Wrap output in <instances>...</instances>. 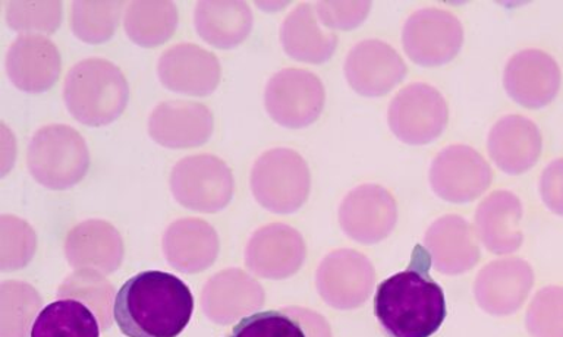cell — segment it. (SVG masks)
Here are the masks:
<instances>
[{
	"instance_id": "cell-22",
	"label": "cell",
	"mask_w": 563,
	"mask_h": 337,
	"mask_svg": "<svg viewBox=\"0 0 563 337\" xmlns=\"http://www.w3.org/2000/svg\"><path fill=\"white\" fill-rule=\"evenodd\" d=\"M490 159L505 173L521 175L534 168L543 139L539 126L527 117L509 115L497 121L488 133Z\"/></svg>"
},
{
	"instance_id": "cell-35",
	"label": "cell",
	"mask_w": 563,
	"mask_h": 337,
	"mask_svg": "<svg viewBox=\"0 0 563 337\" xmlns=\"http://www.w3.org/2000/svg\"><path fill=\"white\" fill-rule=\"evenodd\" d=\"M526 326L531 337H563V288L545 287L536 293Z\"/></svg>"
},
{
	"instance_id": "cell-2",
	"label": "cell",
	"mask_w": 563,
	"mask_h": 337,
	"mask_svg": "<svg viewBox=\"0 0 563 337\" xmlns=\"http://www.w3.org/2000/svg\"><path fill=\"white\" fill-rule=\"evenodd\" d=\"M192 311V293L183 280L165 271H143L119 289L114 322L128 337H178Z\"/></svg>"
},
{
	"instance_id": "cell-6",
	"label": "cell",
	"mask_w": 563,
	"mask_h": 337,
	"mask_svg": "<svg viewBox=\"0 0 563 337\" xmlns=\"http://www.w3.org/2000/svg\"><path fill=\"white\" fill-rule=\"evenodd\" d=\"M170 190L184 207L198 213H218L231 203L235 182L219 157L189 156L172 169Z\"/></svg>"
},
{
	"instance_id": "cell-8",
	"label": "cell",
	"mask_w": 563,
	"mask_h": 337,
	"mask_svg": "<svg viewBox=\"0 0 563 337\" xmlns=\"http://www.w3.org/2000/svg\"><path fill=\"white\" fill-rule=\"evenodd\" d=\"M325 102L323 82L312 72L288 68L275 74L264 91L268 116L285 128H306L319 120Z\"/></svg>"
},
{
	"instance_id": "cell-27",
	"label": "cell",
	"mask_w": 563,
	"mask_h": 337,
	"mask_svg": "<svg viewBox=\"0 0 563 337\" xmlns=\"http://www.w3.org/2000/svg\"><path fill=\"white\" fill-rule=\"evenodd\" d=\"M280 42L290 58L314 65L328 63L338 46V37L321 29L316 8L311 3H302L286 16L280 30Z\"/></svg>"
},
{
	"instance_id": "cell-5",
	"label": "cell",
	"mask_w": 563,
	"mask_h": 337,
	"mask_svg": "<svg viewBox=\"0 0 563 337\" xmlns=\"http://www.w3.org/2000/svg\"><path fill=\"white\" fill-rule=\"evenodd\" d=\"M311 190L307 161L290 148L263 153L251 170V191L268 212L289 214L306 204Z\"/></svg>"
},
{
	"instance_id": "cell-13",
	"label": "cell",
	"mask_w": 563,
	"mask_h": 337,
	"mask_svg": "<svg viewBox=\"0 0 563 337\" xmlns=\"http://www.w3.org/2000/svg\"><path fill=\"white\" fill-rule=\"evenodd\" d=\"M307 257L302 235L284 223L254 232L245 249V265L264 279L280 280L297 273Z\"/></svg>"
},
{
	"instance_id": "cell-7",
	"label": "cell",
	"mask_w": 563,
	"mask_h": 337,
	"mask_svg": "<svg viewBox=\"0 0 563 337\" xmlns=\"http://www.w3.org/2000/svg\"><path fill=\"white\" fill-rule=\"evenodd\" d=\"M387 120L396 138L411 146H426L446 128V100L434 87L416 82L400 90L391 100Z\"/></svg>"
},
{
	"instance_id": "cell-29",
	"label": "cell",
	"mask_w": 563,
	"mask_h": 337,
	"mask_svg": "<svg viewBox=\"0 0 563 337\" xmlns=\"http://www.w3.org/2000/svg\"><path fill=\"white\" fill-rule=\"evenodd\" d=\"M96 314L77 300H59L37 315L30 337H100Z\"/></svg>"
},
{
	"instance_id": "cell-38",
	"label": "cell",
	"mask_w": 563,
	"mask_h": 337,
	"mask_svg": "<svg viewBox=\"0 0 563 337\" xmlns=\"http://www.w3.org/2000/svg\"><path fill=\"white\" fill-rule=\"evenodd\" d=\"M540 195L550 212L563 216V159L553 160L543 170Z\"/></svg>"
},
{
	"instance_id": "cell-10",
	"label": "cell",
	"mask_w": 563,
	"mask_h": 337,
	"mask_svg": "<svg viewBox=\"0 0 563 337\" xmlns=\"http://www.w3.org/2000/svg\"><path fill=\"white\" fill-rule=\"evenodd\" d=\"M374 267L355 249H336L320 262L316 287L321 300L336 310H355L372 295Z\"/></svg>"
},
{
	"instance_id": "cell-17",
	"label": "cell",
	"mask_w": 563,
	"mask_h": 337,
	"mask_svg": "<svg viewBox=\"0 0 563 337\" xmlns=\"http://www.w3.org/2000/svg\"><path fill=\"white\" fill-rule=\"evenodd\" d=\"M262 284L240 269L219 271L207 280L201 293L202 311L216 324L235 323L255 314L264 304Z\"/></svg>"
},
{
	"instance_id": "cell-1",
	"label": "cell",
	"mask_w": 563,
	"mask_h": 337,
	"mask_svg": "<svg viewBox=\"0 0 563 337\" xmlns=\"http://www.w3.org/2000/svg\"><path fill=\"white\" fill-rule=\"evenodd\" d=\"M430 267L429 251L418 245L408 269L378 284L374 313L390 337H430L442 326L446 301Z\"/></svg>"
},
{
	"instance_id": "cell-31",
	"label": "cell",
	"mask_w": 563,
	"mask_h": 337,
	"mask_svg": "<svg viewBox=\"0 0 563 337\" xmlns=\"http://www.w3.org/2000/svg\"><path fill=\"white\" fill-rule=\"evenodd\" d=\"M57 296L86 304L99 319L101 330H109L114 318V288L95 270H77L60 284Z\"/></svg>"
},
{
	"instance_id": "cell-12",
	"label": "cell",
	"mask_w": 563,
	"mask_h": 337,
	"mask_svg": "<svg viewBox=\"0 0 563 337\" xmlns=\"http://www.w3.org/2000/svg\"><path fill=\"white\" fill-rule=\"evenodd\" d=\"M398 222L394 195L380 186L356 187L339 207V223L356 243L373 245L386 239Z\"/></svg>"
},
{
	"instance_id": "cell-15",
	"label": "cell",
	"mask_w": 563,
	"mask_h": 337,
	"mask_svg": "<svg viewBox=\"0 0 563 337\" xmlns=\"http://www.w3.org/2000/svg\"><path fill=\"white\" fill-rule=\"evenodd\" d=\"M561 68L543 50L518 52L506 64L504 86L509 98L527 109H541L552 103L561 89Z\"/></svg>"
},
{
	"instance_id": "cell-11",
	"label": "cell",
	"mask_w": 563,
	"mask_h": 337,
	"mask_svg": "<svg viewBox=\"0 0 563 337\" xmlns=\"http://www.w3.org/2000/svg\"><path fill=\"white\" fill-rule=\"evenodd\" d=\"M490 166L468 146H449L435 156L430 168V186L435 194L453 204L477 200L490 187Z\"/></svg>"
},
{
	"instance_id": "cell-36",
	"label": "cell",
	"mask_w": 563,
	"mask_h": 337,
	"mask_svg": "<svg viewBox=\"0 0 563 337\" xmlns=\"http://www.w3.org/2000/svg\"><path fill=\"white\" fill-rule=\"evenodd\" d=\"M227 337H307L301 324L285 311H264L242 318Z\"/></svg>"
},
{
	"instance_id": "cell-18",
	"label": "cell",
	"mask_w": 563,
	"mask_h": 337,
	"mask_svg": "<svg viewBox=\"0 0 563 337\" xmlns=\"http://www.w3.org/2000/svg\"><path fill=\"white\" fill-rule=\"evenodd\" d=\"M157 74L167 90L205 98L218 89L220 64L211 52L183 43L161 56Z\"/></svg>"
},
{
	"instance_id": "cell-16",
	"label": "cell",
	"mask_w": 563,
	"mask_h": 337,
	"mask_svg": "<svg viewBox=\"0 0 563 337\" xmlns=\"http://www.w3.org/2000/svg\"><path fill=\"white\" fill-rule=\"evenodd\" d=\"M407 76V65L398 52L382 41L360 42L345 60V77L351 89L364 98H380Z\"/></svg>"
},
{
	"instance_id": "cell-34",
	"label": "cell",
	"mask_w": 563,
	"mask_h": 337,
	"mask_svg": "<svg viewBox=\"0 0 563 337\" xmlns=\"http://www.w3.org/2000/svg\"><path fill=\"white\" fill-rule=\"evenodd\" d=\"M62 2H8L7 23L24 34L55 33L62 23Z\"/></svg>"
},
{
	"instance_id": "cell-3",
	"label": "cell",
	"mask_w": 563,
	"mask_h": 337,
	"mask_svg": "<svg viewBox=\"0 0 563 337\" xmlns=\"http://www.w3.org/2000/svg\"><path fill=\"white\" fill-rule=\"evenodd\" d=\"M130 87L117 65L90 58L74 65L65 78L64 100L74 120L87 126L112 124L126 109Z\"/></svg>"
},
{
	"instance_id": "cell-23",
	"label": "cell",
	"mask_w": 563,
	"mask_h": 337,
	"mask_svg": "<svg viewBox=\"0 0 563 337\" xmlns=\"http://www.w3.org/2000/svg\"><path fill=\"white\" fill-rule=\"evenodd\" d=\"M123 252L121 234L104 221L79 223L65 239L66 260L77 270L113 273L122 265Z\"/></svg>"
},
{
	"instance_id": "cell-30",
	"label": "cell",
	"mask_w": 563,
	"mask_h": 337,
	"mask_svg": "<svg viewBox=\"0 0 563 337\" xmlns=\"http://www.w3.org/2000/svg\"><path fill=\"white\" fill-rule=\"evenodd\" d=\"M42 306V296L31 284L18 280L0 284V337L31 336Z\"/></svg>"
},
{
	"instance_id": "cell-14",
	"label": "cell",
	"mask_w": 563,
	"mask_h": 337,
	"mask_svg": "<svg viewBox=\"0 0 563 337\" xmlns=\"http://www.w3.org/2000/svg\"><path fill=\"white\" fill-rule=\"evenodd\" d=\"M534 287V271L521 258L488 262L477 274L474 295L479 308L492 315H510L521 308Z\"/></svg>"
},
{
	"instance_id": "cell-39",
	"label": "cell",
	"mask_w": 563,
	"mask_h": 337,
	"mask_svg": "<svg viewBox=\"0 0 563 337\" xmlns=\"http://www.w3.org/2000/svg\"><path fill=\"white\" fill-rule=\"evenodd\" d=\"M284 311L292 315L301 324L307 337H332V330H330L328 322L320 314L314 313V311L298 308V306Z\"/></svg>"
},
{
	"instance_id": "cell-32",
	"label": "cell",
	"mask_w": 563,
	"mask_h": 337,
	"mask_svg": "<svg viewBox=\"0 0 563 337\" xmlns=\"http://www.w3.org/2000/svg\"><path fill=\"white\" fill-rule=\"evenodd\" d=\"M123 5L125 3L118 0H108V2L77 0L74 2L73 20H70L75 37L90 45H100L110 41L117 32Z\"/></svg>"
},
{
	"instance_id": "cell-37",
	"label": "cell",
	"mask_w": 563,
	"mask_h": 337,
	"mask_svg": "<svg viewBox=\"0 0 563 337\" xmlns=\"http://www.w3.org/2000/svg\"><path fill=\"white\" fill-rule=\"evenodd\" d=\"M372 10L369 2H319L316 5L317 16L324 27L334 30H352L363 24Z\"/></svg>"
},
{
	"instance_id": "cell-25",
	"label": "cell",
	"mask_w": 563,
	"mask_h": 337,
	"mask_svg": "<svg viewBox=\"0 0 563 337\" xmlns=\"http://www.w3.org/2000/svg\"><path fill=\"white\" fill-rule=\"evenodd\" d=\"M521 200L509 191L488 195L475 212V234L493 254H512L521 248L523 234Z\"/></svg>"
},
{
	"instance_id": "cell-19",
	"label": "cell",
	"mask_w": 563,
	"mask_h": 337,
	"mask_svg": "<svg viewBox=\"0 0 563 337\" xmlns=\"http://www.w3.org/2000/svg\"><path fill=\"white\" fill-rule=\"evenodd\" d=\"M60 54L55 43L40 34H21L7 55L12 85L25 93H44L60 76Z\"/></svg>"
},
{
	"instance_id": "cell-26",
	"label": "cell",
	"mask_w": 563,
	"mask_h": 337,
	"mask_svg": "<svg viewBox=\"0 0 563 337\" xmlns=\"http://www.w3.org/2000/svg\"><path fill=\"white\" fill-rule=\"evenodd\" d=\"M253 12L241 0H202L196 5L198 36L218 49H233L250 36Z\"/></svg>"
},
{
	"instance_id": "cell-28",
	"label": "cell",
	"mask_w": 563,
	"mask_h": 337,
	"mask_svg": "<svg viewBox=\"0 0 563 337\" xmlns=\"http://www.w3.org/2000/svg\"><path fill=\"white\" fill-rule=\"evenodd\" d=\"M178 10L169 0H136L123 16L126 36L141 47L163 45L178 29Z\"/></svg>"
},
{
	"instance_id": "cell-21",
	"label": "cell",
	"mask_w": 563,
	"mask_h": 337,
	"mask_svg": "<svg viewBox=\"0 0 563 337\" xmlns=\"http://www.w3.org/2000/svg\"><path fill=\"white\" fill-rule=\"evenodd\" d=\"M424 245L431 265L442 274L466 273L479 260L477 234L464 217L456 214H448L431 223Z\"/></svg>"
},
{
	"instance_id": "cell-4",
	"label": "cell",
	"mask_w": 563,
	"mask_h": 337,
	"mask_svg": "<svg viewBox=\"0 0 563 337\" xmlns=\"http://www.w3.org/2000/svg\"><path fill=\"white\" fill-rule=\"evenodd\" d=\"M26 164L40 186L68 190L86 177L90 151L78 131L68 125H47L31 138Z\"/></svg>"
},
{
	"instance_id": "cell-24",
	"label": "cell",
	"mask_w": 563,
	"mask_h": 337,
	"mask_svg": "<svg viewBox=\"0 0 563 337\" xmlns=\"http://www.w3.org/2000/svg\"><path fill=\"white\" fill-rule=\"evenodd\" d=\"M219 236L200 218H180L172 223L163 236L167 262L185 274L209 269L219 256Z\"/></svg>"
},
{
	"instance_id": "cell-33",
	"label": "cell",
	"mask_w": 563,
	"mask_h": 337,
	"mask_svg": "<svg viewBox=\"0 0 563 337\" xmlns=\"http://www.w3.org/2000/svg\"><path fill=\"white\" fill-rule=\"evenodd\" d=\"M37 235L29 223L15 216L0 217V270L15 271L33 260Z\"/></svg>"
},
{
	"instance_id": "cell-20",
	"label": "cell",
	"mask_w": 563,
	"mask_h": 337,
	"mask_svg": "<svg viewBox=\"0 0 563 337\" xmlns=\"http://www.w3.org/2000/svg\"><path fill=\"white\" fill-rule=\"evenodd\" d=\"M210 109L196 102H165L148 117V134L154 143L167 148L200 147L213 134Z\"/></svg>"
},
{
	"instance_id": "cell-9",
	"label": "cell",
	"mask_w": 563,
	"mask_h": 337,
	"mask_svg": "<svg viewBox=\"0 0 563 337\" xmlns=\"http://www.w3.org/2000/svg\"><path fill=\"white\" fill-rule=\"evenodd\" d=\"M464 43L461 21L451 12L426 8L407 20L402 45L408 58L421 67H440L460 54Z\"/></svg>"
}]
</instances>
